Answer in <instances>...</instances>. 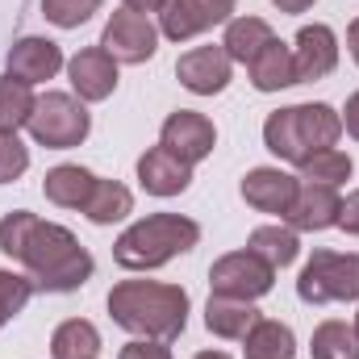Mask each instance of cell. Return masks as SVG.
<instances>
[{"label":"cell","mask_w":359,"mask_h":359,"mask_svg":"<svg viewBox=\"0 0 359 359\" xmlns=\"http://www.w3.org/2000/svg\"><path fill=\"white\" fill-rule=\"evenodd\" d=\"M0 251L29 271L42 292H76L92 280V255L67 226L42 222L25 209L0 217Z\"/></svg>","instance_id":"cell-1"},{"label":"cell","mask_w":359,"mask_h":359,"mask_svg":"<svg viewBox=\"0 0 359 359\" xmlns=\"http://www.w3.org/2000/svg\"><path fill=\"white\" fill-rule=\"evenodd\" d=\"M109 313L121 330L155 343H172L188 326V292L159 280H121L109 292Z\"/></svg>","instance_id":"cell-2"},{"label":"cell","mask_w":359,"mask_h":359,"mask_svg":"<svg viewBox=\"0 0 359 359\" xmlns=\"http://www.w3.org/2000/svg\"><path fill=\"white\" fill-rule=\"evenodd\" d=\"M201 243V226L192 217L180 213H151L142 222H134L117 243H113V259L126 271H151L172 264L176 255L192 251Z\"/></svg>","instance_id":"cell-3"},{"label":"cell","mask_w":359,"mask_h":359,"mask_svg":"<svg viewBox=\"0 0 359 359\" xmlns=\"http://www.w3.org/2000/svg\"><path fill=\"white\" fill-rule=\"evenodd\" d=\"M343 134V113L330 109V104H288V109H276L268 121H264V142H268L271 155L288 159V163H305L309 155L334 147Z\"/></svg>","instance_id":"cell-4"},{"label":"cell","mask_w":359,"mask_h":359,"mask_svg":"<svg viewBox=\"0 0 359 359\" xmlns=\"http://www.w3.org/2000/svg\"><path fill=\"white\" fill-rule=\"evenodd\" d=\"M88 130H92L88 109L76 96H67V92L38 96V104L29 113V134L46 151H72V147H80L88 138Z\"/></svg>","instance_id":"cell-5"},{"label":"cell","mask_w":359,"mask_h":359,"mask_svg":"<svg viewBox=\"0 0 359 359\" xmlns=\"http://www.w3.org/2000/svg\"><path fill=\"white\" fill-rule=\"evenodd\" d=\"M297 297L305 305H326V301H359V255L339 251H313L309 264L301 268Z\"/></svg>","instance_id":"cell-6"},{"label":"cell","mask_w":359,"mask_h":359,"mask_svg":"<svg viewBox=\"0 0 359 359\" xmlns=\"http://www.w3.org/2000/svg\"><path fill=\"white\" fill-rule=\"evenodd\" d=\"M209 284H213V297L259 301V297H268L271 284H276V268L264 264V259L247 247V251H230V255H222V259L209 268Z\"/></svg>","instance_id":"cell-7"},{"label":"cell","mask_w":359,"mask_h":359,"mask_svg":"<svg viewBox=\"0 0 359 359\" xmlns=\"http://www.w3.org/2000/svg\"><path fill=\"white\" fill-rule=\"evenodd\" d=\"M100 46H104L117 63H147V59H155V50H159V29L151 25L147 13L117 8V13L104 21Z\"/></svg>","instance_id":"cell-8"},{"label":"cell","mask_w":359,"mask_h":359,"mask_svg":"<svg viewBox=\"0 0 359 359\" xmlns=\"http://www.w3.org/2000/svg\"><path fill=\"white\" fill-rule=\"evenodd\" d=\"M159 147H168L176 159H184L188 168H196L201 159L213 155V147H217V130H213V121H209L205 113L176 109V113L163 121V130H159Z\"/></svg>","instance_id":"cell-9"},{"label":"cell","mask_w":359,"mask_h":359,"mask_svg":"<svg viewBox=\"0 0 359 359\" xmlns=\"http://www.w3.org/2000/svg\"><path fill=\"white\" fill-rule=\"evenodd\" d=\"M238 0H163L159 4V25L172 42H188L222 21H230Z\"/></svg>","instance_id":"cell-10"},{"label":"cell","mask_w":359,"mask_h":359,"mask_svg":"<svg viewBox=\"0 0 359 359\" xmlns=\"http://www.w3.org/2000/svg\"><path fill=\"white\" fill-rule=\"evenodd\" d=\"M292 67H297V84H313L326 80L339 67V38L330 25H305L292 42Z\"/></svg>","instance_id":"cell-11"},{"label":"cell","mask_w":359,"mask_h":359,"mask_svg":"<svg viewBox=\"0 0 359 359\" xmlns=\"http://www.w3.org/2000/svg\"><path fill=\"white\" fill-rule=\"evenodd\" d=\"M339 209H343L339 188L301 180L284 222H288V230H330V226H339Z\"/></svg>","instance_id":"cell-12"},{"label":"cell","mask_w":359,"mask_h":359,"mask_svg":"<svg viewBox=\"0 0 359 359\" xmlns=\"http://www.w3.org/2000/svg\"><path fill=\"white\" fill-rule=\"evenodd\" d=\"M230 67H234V59L226 55V46H196V50L180 55L176 76L180 84L188 92H196V96H217L230 84Z\"/></svg>","instance_id":"cell-13"},{"label":"cell","mask_w":359,"mask_h":359,"mask_svg":"<svg viewBox=\"0 0 359 359\" xmlns=\"http://www.w3.org/2000/svg\"><path fill=\"white\" fill-rule=\"evenodd\" d=\"M8 76L13 80H21V84H42V80H55L59 76V67H63V50H59V42H50V38H21V42H13L8 46Z\"/></svg>","instance_id":"cell-14"},{"label":"cell","mask_w":359,"mask_h":359,"mask_svg":"<svg viewBox=\"0 0 359 359\" xmlns=\"http://www.w3.org/2000/svg\"><path fill=\"white\" fill-rule=\"evenodd\" d=\"M67 76H72V88L80 92V100H109L117 88V59L104 46H88L67 59Z\"/></svg>","instance_id":"cell-15"},{"label":"cell","mask_w":359,"mask_h":359,"mask_svg":"<svg viewBox=\"0 0 359 359\" xmlns=\"http://www.w3.org/2000/svg\"><path fill=\"white\" fill-rule=\"evenodd\" d=\"M297 184L301 180L280 172V168H255V172L243 176V201L251 209H259V213H280L284 217L292 196H297Z\"/></svg>","instance_id":"cell-16"},{"label":"cell","mask_w":359,"mask_h":359,"mask_svg":"<svg viewBox=\"0 0 359 359\" xmlns=\"http://www.w3.org/2000/svg\"><path fill=\"white\" fill-rule=\"evenodd\" d=\"M138 184L151 192V196H180L188 184H192V168L176 159L168 147H151L142 159H138Z\"/></svg>","instance_id":"cell-17"},{"label":"cell","mask_w":359,"mask_h":359,"mask_svg":"<svg viewBox=\"0 0 359 359\" xmlns=\"http://www.w3.org/2000/svg\"><path fill=\"white\" fill-rule=\"evenodd\" d=\"M92 188H96V176H92L88 168H76V163H59V168H50L46 180H42L46 201L59 205V209H84Z\"/></svg>","instance_id":"cell-18"},{"label":"cell","mask_w":359,"mask_h":359,"mask_svg":"<svg viewBox=\"0 0 359 359\" xmlns=\"http://www.w3.org/2000/svg\"><path fill=\"white\" fill-rule=\"evenodd\" d=\"M259 322V309L251 301H234V297H209L205 305V326L217 334V339H247Z\"/></svg>","instance_id":"cell-19"},{"label":"cell","mask_w":359,"mask_h":359,"mask_svg":"<svg viewBox=\"0 0 359 359\" xmlns=\"http://www.w3.org/2000/svg\"><path fill=\"white\" fill-rule=\"evenodd\" d=\"M251 84L259 92H280L288 84H297V67H292V46H284L280 38H271L268 46L247 63Z\"/></svg>","instance_id":"cell-20"},{"label":"cell","mask_w":359,"mask_h":359,"mask_svg":"<svg viewBox=\"0 0 359 359\" xmlns=\"http://www.w3.org/2000/svg\"><path fill=\"white\" fill-rule=\"evenodd\" d=\"M130 213H134V192L126 184H117V180L96 176V188H92L88 205H84V217L92 226H113V222H121Z\"/></svg>","instance_id":"cell-21"},{"label":"cell","mask_w":359,"mask_h":359,"mask_svg":"<svg viewBox=\"0 0 359 359\" xmlns=\"http://www.w3.org/2000/svg\"><path fill=\"white\" fill-rule=\"evenodd\" d=\"M271 38H276V34H271V25L264 21V17H230V21H226V38H222V46H226L230 59L251 63Z\"/></svg>","instance_id":"cell-22"},{"label":"cell","mask_w":359,"mask_h":359,"mask_svg":"<svg viewBox=\"0 0 359 359\" xmlns=\"http://www.w3.org/2000/svg\"><path fill=\"white\" fill-rule=\"evenodd\" d=\"M243 355L247 359H292L297 355V339L284 322H271V318H259L255 330L243 339Z\"/></svg>","instance_id":"cell-23"},{"label":"cell","mask_w":359,"mask_h":359,"mask_svg":"<svg viewBox=\"0 0 359 359\" xmlns=\"http://www.w3.org/2000/svg\"><path fill=\"white\" fill-rule=\"evenodd\" d=\"M96 355H100V334L84 318H72L50 334V359H96Z\"/></svg>","instance_id":"cell-24"},{"label":"cell","mask_w":359,"mask_h":359,"mask_svg":"<svg viewBox=\"0 0 359 359\" xmlns=\"http://www.w3.org/2000/svg\"><path fill=\"white\" fill-rule=\"evenodd\" d=\"M264 264L271 268H288L297 255H301V243H297V230H288V226H259L255 234H251V243H247Z\"/></svg>","instance_id":"cell-25"},{"label":"cell","mask_w":359,"mask_h":359,"mask_svg":"<svg viewBox=\"0 0 359 359\" xmlns=\"http://www.w3.org/2000/svg\"><path fill=\"white\" fill-rule=\"evenodd\" d=\"M313 359H359V334L347 322H322L309 343Z\"/></svg>","instance_id":"cell-26"},{"label":"cell","mask_w":359,"mask_h":359,"mask_svg":"<svg viewBox=\"0 0 359 359\" xmlns=\"http://www.w3.org/2000/svg\"><path fill=\"white\" fill-rule=\"evenodd\" d=\"M297 168H301V180H309V184H330V188H339V184L351 180V155L339 151V147H326V151L309 155V159L297 163Z\"/></svg>","instance_id":"cell-27"},{"label":"cell","mask_w":359,"mask_h":359,"mask_svg":"<svg viewBox=\"0 0 359 359\" xmlns=\"http://www.w3.org/2000/svg\"><path fill=\"white\" fill-rule=\"evenodd\" d=\"M34 104H38V96H34L29 84L4 76V80H0V130H21V126H29Z\"/></svg>","instance_id":"cell-28"},{"label":"cell","mask_w":359,"mask_h":359,"mask_svg":"<svg viewBox=\"0 0 359 359\" xmlns=\"http://www.w3.org/2000/svg\"><path fill=\"white\" fill-rule=\"evenodd\" d=\"M34 297V280L21 271H0V326H8Z\"/></svg>","instance_id":"cell-29"},{"label":"cell","mask_w":359,"mask_h":359,"mask_svg":"<svg viewBox=\"0 0 359 359\" xmlns=\"http://www.w3.org/2000/svg\"><path fill=\"white\" fill-rule=\"evenodd\" d=\"M92 13H100V0H42V17L59 29H80Z\"/></svg>","instance_id":"cell-30"},{"label":"cell","mask_w":359,"mask_h":359,"mask_svg":"<svg viewBox=\"0 0 359 359\" xmlns=\"http://www.w3.org/2000/svg\"><path fill=\"white\" fill-rule=\"evenodd\" d=\"M29 168V151L17 138V130H0V184H13Z\"/></svg>","instance_id":"cell-31"},{"label":"cell","mask_w":359,"mask_h":359,"mask_svg":"<svg viewBox=\"0 0 359 359\" xmlns=\"http://www.w3.org/2000/svg\"><path fill=\"white\" fill-rule=\"evenodd\" d=\"M117 359H172V351H168L163 343H155V339H134V343L121 347Z\"/></svg>","instance_id":"cell-32"},{"label":"cell","mask_w":359,"mask_h":359,"mask_svg":"<svg viewBox=\"0 0 359 359\" xmlns=\"http://www.w3.org/2000/svg\"><path fill=\"white\" fill-rule=\"evenodd\" d=\"M339 226H343L347 234H355V238H359V188L343 201V209H339Z\"/></svg>","instance_id":"cell-33"},{"label":"cell","mask_w":359,"mask_h":359,"mask_svg":"<svg viewBox=\"0 0 359 359\" xmlns=\"http://www.w3.org/2000/svg\"><path fill=\"white\" fill-rule=\"evenodd\" d=\"M343 126H347L351 138H359V92H351V100H347V109H343Z\"/></svg>","instance_id":"cell-34"},{"label":"cell","mask_w":359,"mask_h":359,"mask_svg":"<svg viewBox=\"0 0 359 359\" xmlns=\"http://www.w3.org/2000/svg\"><path fill=\"white\" fill-rule=\"evenodd\" d=\"M280 13H305V8H313V0H271Z\"/></svg>","instance_id":"cell-35"},{"label":"cell","mask_w":359,"mask_h":359,"mask_svg":"<svg viewBox=\"0 0 359 359\" xmlns=\"http://www.w3.org/2000/svg\"><path fill=\"white\" fill-rule=\"evenodd\" d=\"M347 46H351V59L359 63V17L347 25Z\"/></svg>","instance_id":"cell-36"},{"label":"cell","mask_w":359,"mask_h":359,"mask_svg":"<svg viewBox=\"0 0 359 359\" xmlns=\"http://www.w3.org/2000/svg\"><path fill=\"white\" fill-rule=\"evenodd\" d=\"M163 0H126V8H134V13H155Z\"/></svg>","instance_id":"cell-37"},{"label":"cell","mask_w":359,"mask_h":359,"mask_svg":"<svg viewBox=\"0 0 359 359\" xmlns=\"http://www.w3.org/2000/svg\"><path fill=\"white\" fill-rule=\"evenodd\" d=\"M196 359H230V355H226V351H201Z\"/></svg>","instance_id":"cell-38"},{"label":"cell","mask_w":359,"mask_h":359,"mask_svg":"<svg viewBox=\"0 0 359 359\" xmlns=\"http://www.w3.org/2000/svg\"><path fill=\"white\" fill-rule=\"evenodd\" d=\"M355 334H359V313H355Z\"/></svg>","instance_id":"cell-39"}]
</instances>
